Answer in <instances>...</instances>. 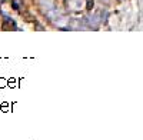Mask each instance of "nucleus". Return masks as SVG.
Segmentation results:
<instances>
[{"mask_svg":"<svg viewBox=\"0 0 143 140\" xmlns=\"http://www.w3.org/2000/svg\"><path fill=\"white\" fill-rule=\"evenodd\" d=\"M7 86V80L4 77H0V87H6Z\"/></svg>","mask_w":143,"mask_h":140,"instance_id":"1","label":"nucleus"},{"mask_svg":"<svg viewBox=\"0 0 143 140\" xmlns=\"http://www.w3.org/2000/svg\"><path fill=\"white\" fill-rule=\"evenodd\" d=\"M7 109H9V103H2V112L6 113V112H9Z\"/></svg>","mask_w":143,"mask_h":140,"instance_id":"2","label":"nucleus"}]
</instances>
